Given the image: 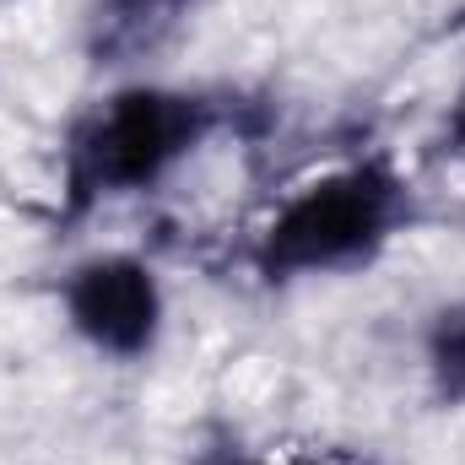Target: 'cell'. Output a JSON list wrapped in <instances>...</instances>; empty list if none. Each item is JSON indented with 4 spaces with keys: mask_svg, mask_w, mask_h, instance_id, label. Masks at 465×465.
Here are the masks:
<instances>
[{
    "mask_svg": "<svg viewBox=\"0 0 465 465\" xmlns=\"http://www.w3.org/2000/svg\"><path fill=\"white\" fill-rule=\"evenodd\" d=\"M428 373L444 401L465 406V303L444 309L428 331Z\"/></svg>",
    "mask_w": 465,
    "mask_h": 465,
    "instance_id": "obj_5",
    "label": "cell"
},
{
    "mask_svg": "<svg viewBox=\"0 0 465 465\" xmlns=\"http://www.w3.org/2000/svg\"><path fill=\"white\" fill-rule=\"evenodd\" d=\"M60 314L65 325L114 362H141L152 357L168 325V298L157 271L141 254H87L65 271L60 282Z\"/></svg>",
    "mask_w": 465,
    "mask_h": 465,
    "instance_id": "obj_3",
    "label": "cell"
},
{
    "mask_svg": "<svg viewBox=\"0 0 465 465\" xmlns=\"http://www.w3.org/2000/svg\"><path fill=\"white\" fill-rule=\"evenodd\" d=\"M206 11V0H87L82 54L98 71H141L163 60Z\"/></svg>",
    "mask_w": 465,
    "mask_h": 465,
    "instance_id": "obj_4",
    "label": "cell"
},
{
    "mask_svg": "<svg viewBox=\"0 0 465 465\" xmlns=\"http://www.w3.org/2000/svg\"><path fill=\"white\" fill-rule=\"evenodd\" d=\"M417 217V190L390 157H351L298 184L249 243V271L265 287L368 271Z\"/></svg>",
    "mask_w": 465,
    "mask_h": 465,
    "instance_id": "obj_2",
    "label": "cell"
},
{
    "mask_svg": "<svg viewBox=\"0 0 465 465\" xmlns=\"http://www.w3.org/2000/svg\"><path fill=\"white\" fill-rule=\"evenodd\" d=\"M223 124H228V104L217 93L168 87V82L114 87L109 98L82 109L60 135V217L82 223L109 201L157 190Z\"/></svg>",
    "mask_w": 465,
    "mask_h": 465,
    "instance_id": "obj_1",
    "label": "cell"
},
{
    "mask_svg": "<svg viewBox=\"0 0 465 465\" xmlns=\"http://www.w3.org/2000/svg\"><path fill=\"white\" fill-rule=\"evenodd\" d=\"M444 141H450L455 157H465V82H460V93L450 98V109H444Z\"/></svg>",
    "mask_w": 465,
    "mask_h": 465,
    "instance_id": "obj_7",
    "label": "cell"
},
{
    "mask_svg": "<svg viewBox=\"0 0 465 465\" xmlns=\"http://www.w3.org/2000/svg\"><path fill=\"white\" fill-rule=\"evenodd\" d=\"M455 33H465V11H460V16H455Z\"/></svg>",
    "mask_w": 465,
    "mask_h": 465,
    "instance_id": "obj_8",
    "label": "cell"
},
{
    "mask_svg": "<svg viewBox=\"0 0 465 465\" xmlns=\"http://www.w3.org/2000/svg\"><path fill=\"white\" fill-rule=\"evenodd\" d=\"M201 465H351V460H314V455H282V460H260V455H238V450H223Z\"/></svg>",
    "mask_w": 465,
    "mask_h": 465,
    "instance_id": "obj_6",
    "label": "cell"
}]
</instances>
